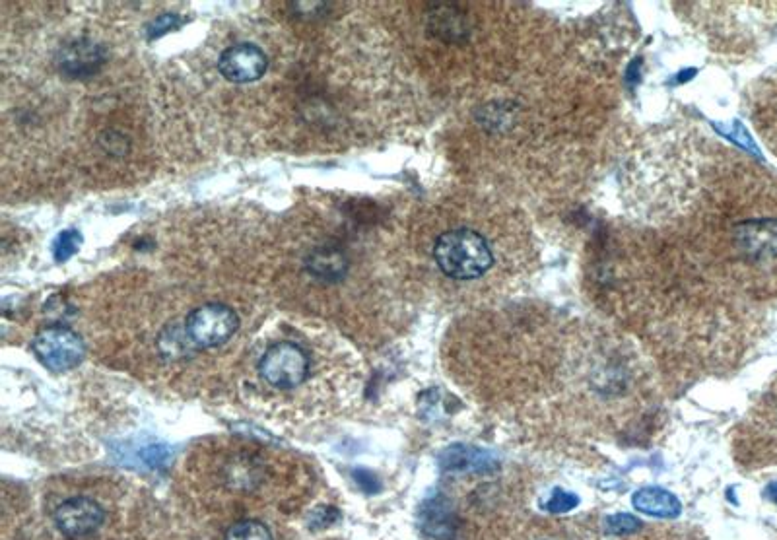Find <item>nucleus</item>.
<instances>
[{
    "mask_svg": "<svg viewBox=\"0 0 777 540\" xmlns=\"http://www.w3.org/2000/svg\"><path fill=\"white\" fill-rule=\"evenodd\" d=\"M675 230L702 280L733 300L777 296V173L719 148L676 204Z\"/></svg>",
    "mask_w": 777,
    "mask_h": 540,
    "instance_id": "1",
    "label": "nucleus"
},
{
    "mask_svg": "<svg viewBox=\"0 0 777 540\" xmlns=\"http://www.w3.org/2000/svg\"><path fill=\"white\" fill-rule=\"evenodd\" d=\"M441 276L476 304L490 307L517 292L533 274L537 251L523 216L492 197H474L432 241Z\"/></svg>",
    "mask_w": 777,
    "mask_h": 540,
    "instance_id": "2",
    "label": "nucleus"
},
{
    "mask_svg": "<svg viewBox=\"0 0 777 540\" xmlns=\"http://www.w3.org/2000/svg\"><path fill=\"white\" fill-rule=\"evenodd\" d=\"M239 327L236 313L222 304H204L187 317L185 333L199 348H216L234 337Z\"/></svg>",
    "mask_w": 777,
    "mask_h": 540,
    "instance_id": "3",
    "label": "nucleus"
},
{
    "mask_svg": "<svg viewBox=\"0 0 777 540\" xmlns=\"http://www.w3.org/2000/svg\"><path fill=\"white\" fill-rule=\"evenodd\" d=\"M35 358L53 372H68L84 358V342L68 327H47L34 338Z\"/></svg>",
    "mask_w": 777,
    "mask_h": 540,
    "instance_id": "4",
    "label": "nucleus"
},
{
    "mask_svg": "<svg viewBox=\"0 0 777 540\" xmlns=\"http://www.w3.org/2000/svg\"><path fill=\"white\" fill-rule=\"evenodd\" d=\"M259 373L276 389H292L304 383L309 373V360L300 346L278 342L261 358Z\"/></svg>",
    "mask_w": 777,
    "mask_h": 540,
    "instance_id": "5",
    "label": "nucleus"
},
{
    "mask_svg": "<svg viewBox=\"0 0 777 540\" xmlns=\"http://www.w3.org/2000/svg\"><path fill=\"white\" fill-rule=\"evenodd\" d=\"M53 521L68 539H86L102 527L105 511L96 500L78 496L57 507L53 511Z\"/></svg>",
    "mask_w": 777,
    "mask_h": 540,
    "instance_id": "6",
    "label": "nucleus"
},
{
    "mask_svg": "<svg viewBox=\"0 0 777 540\" xmlns=\"http://www.w3.org/2000/svg\"><path fill=\"white\" fill-rule=\"evenodd\" d=\"M748 115L760 138L777 154V72L752 88Z\"/></svg>",
    "mask_w": 777,
    "mask_h": 540,
    "instance_id": "7",
    "label": "nucleus"
},
{
    "mask_svg": "<svg viewBox=\"0 0 777 540\" xmlns=\"http://www.w3.org/2000/svg\"><path fill=\"white\" fill-rule=\"evenodd\" d=\"M267 67H269V61L265 51L253 43L232 45L218 59L220 74L226 80L236 84L259 80L267 72Z\"/></svg>",
    "mask_w": 777,
    "mask_h": 540,
    "instance_id": "8",
    "label": "nucleus"
},
{
    "mask_svg": "<svg viewBox=\"0 0 777 540\" xmlns=\"http://www.w3.org/2000/svg\"><path fill=\"white\" fill-rule=\"evenodd\" d=\"M743 439L744 443H752V447L777 453V383L748 416Z\"/></svg>",
    "mask_w": 777,
    "mask_h": 540,
    "instance_id": "9",
    "label": "nucleus"
},
{
    "mask_svg": "<svg viewBox=\"0 0 777 540\" xmlns=\"http://www.w3.org/2000/svg\"><path fill=\"white\" fill-rule=\"evenodd\" d=\"M105 49L90 39H78L65 45L57 57V65L70 78H88L105 63Z\"/></svg>",
    "mask_w": 777,
    "mask_h": 540,
    "instance_id": "10",
    "label": "nucleus"
},
{
    "mask_svg": "<svg viewBox=\"0 0 777 540\" xmlns=\"http://www.w3.org/2000/svg\"><path fill=\"white\" fill-rule=\"evenodd\" d=\"M440 465L447 473L490 474L498 469V463L484 451L453 445L440 455Z\"/></svg>",
    "mask_w": 777,
    "mask_h": 540,
    "instance_id": "11",
    "label": "nucleus"
},
{
    "mask_svg": "<svg viewBox=\"0 0 777 540\" xmlns=\"http://www.w3.org/2000/svg\"><path fill=\"white\" fill-rule=\"evenodd\" d=\"M422 527L436 540H455L457 517L447 500H432L422 511Z\"/></svg>",
    "mask_w": 777,
    "mask_h": 540,
    "instance_id": "12",
    "label": "nucleus"
},
{
    "mask_svg": "<svg viewBox=\"0 0 777 540\" xmlns=\"http://www.w3.org/2000/svg\"><path fill=\"white\" fill-rule=\"evenodd\" d=\"M632 504L645 515L661 517V519H675L682 511V506H680L675 494H671L663 488L638 490L632 498Z\"/></svg>",
    "mask_w": 777,
    "mask_h": 540,
    "instance_id": "13",
    "label": "nucleus"
},
{
    "mask_svg": "<svg viewBox=\"0 0 777 540\" xmlns=\"http://www.w3.org/2000/svg\"><path fill=\"white\" fill-rule=\"evenodd\" d=\"M346 259L342 257V253L333 251V249H319L311 261H309V269L317 276V278H323V280H337L344 270H346Z\"/></svg>",
    "mask_w": 777,
    "mask_h": 540,
    "instance_id": "14",
    "label": "nucleus"
},
{
    "mask_svg": "<svg viewBox=\"0 0 777 540\" xmlns=\"http://www.w3.org/2000/svg\"><path fill=\"white\" fill-rule=\"evenodd\" d=\"M224 540H274L267 525L255 519L237 521L228 531Z\"/></svg>",
    "mask_w": 777,
    "mask_h": 540,
    "instance_id": "15",
    "label": "nucleus"
},
{
    "mask_svg": "<svg viewBox=\"0 0 777 540\" xmlns=\"http://www.w3.org/2000/svg\"><path fill=\"white\" fill-rule=\"evenodd\" d=\"M643 529V523L634 515L616 513L607 519V533L610 537H630Z\"/></svg>",
    "mask_w": 777,
    "mask_h": 540,
    "instance_id": "16",
    "label": "nucleus"
},
{
    "mask_svg": "<svg viewBox=\"0 0 777 540\" xmlns=\"http://www.w3.org/2000/svg\"><path fill=\"white\" fill-rule=\"evenodd\" d=\"M80 245H82V234L78 230H65L63 234H59L53 245L55 261L65 263L80 249Z\"/></svg>",
    "mask_w": 777,
    "mask_h": 540,
    "instance_id": "17",
    "label": "nucleus"
},
{
    "mask_svg": "<svg viewBox=\"0 0 777 540\" xmlns=\"http://www.w3.org/2000/svg\"><path fill=\"white\" fill-rule=\"evenodd\" d=\"M579 506V498L575 496V494H572V492H566V490H562V488H556L552 494H550V498H548V502H546V511H550V513H568V511H572L574 507Z\"/></svg>",
    "mask_w": 777,
    "mask_h": 540,
    "instance_id": "18",
    "label": "nucleus"
},
{
    "mask_svg": "<svg viewBox=\"0 0 777 540\" xmlns=\"http://www.w3.org/2000/svg\"><path fill=\"white\" fill-rule=\"evenodd\" d=\"M179 26H181V18L177 14H164L160 18H156L152 24H148V28H146L148 39L162 37V35L169 34L171 30H177Z\"/></svg>",
    "mask_w": 777,
    "mask_h": 540,
    "instance_id": "19",
    "label": "nucleus"
},
{
    "mask_svg": "<svg viewBox=\"0 0 777 540\" xmlns=\"http://www.w3.org/2000/svg\"><path fill=\"white\" fill-rule=\"evenodd\" d=\"M144 459H146V463H150V465H164V461L168 459V449L166 447H148L146 449V453H144Z\"/></svg>",
    "mask_w": 777,
    "mask_h": 540,
    "instance_id": "20",
    "label": "nucleus"
},
{
    "mask_svg": "<svg viewBox=\"0 0 777 540\" xmlns=\"http://www.w3.org/2000/svg\"><path fill=\"white\" fill-rule=\"evenodd\" d=\"M356 482H358V484L362 486V490H366L368 494H373V492L379 490V482H377V478H375L373 474L360 471V473H356Z\"/></svg>",
    "mask_w": 777,
    "mask_h": 540,
    "instance_id": "21",
    "label": "nucleus"
},
{
    "mask_svg": "<svg viewBox=\"0 0 777 540\" xmlns=\"http://www.w3.org/2000/svg\"><path fill=\"white\" fill-rule=\"evenodd\" d=\"M105 140H107V150H111L113 154H123L127 150V140L121 135L111 133L105 136Z\"/></svg>",
    "mask_w": 777,
    "mask_h": 540,
    "instance_id": "22",
    "label": "nucleus"
},
{
    "mask_svg": "<svg viewBox=\"0 0 777 540\" xmlns=\"http://www.w3.org/2000/svg\"><path fill=\"white\" fill-rule=\"evenodd\" d=\"M766 494H768V498H770L774 504H777V482H772V484L768 486Z\"/></svg>",
    "mask_w": 777,
    "mask_h": 540,
    "instance_id": "23",
    "label": "nucleus"
}]
</instances>
